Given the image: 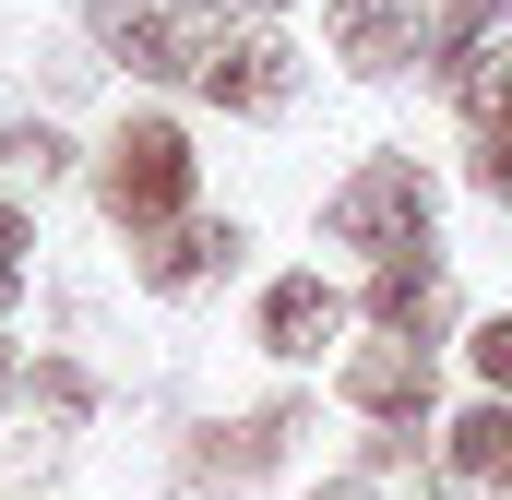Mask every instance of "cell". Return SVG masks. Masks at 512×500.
<instances>
[{
  "instance_id": "44dd1931",
  "label": "cell",
  "mask_w": 512,
  "mask_h": 500,
  "mask_svg": "<svg viewBox=\"0 0 512 500\" xmlns=\"http://www.w3.org/2000/svg\"><path fill=\"white\" fill-rule=\"evenodd\" d=\"M0 381H12V358H0Z\"/></svg>"
},
{
  "instance_id": "9a60e30c",
  "label": "cell",
  "mask_w": 512,
  "mask_h": 500,
  "mask_svg": "<svg viewBox=\"0 0 512 500\" xmlns=\"http://www.w3.org/2000/svg\"><path fill=\"white\" fill-rule=\"evenodd\" d=\"M36 405H48V417H60V429H72V417H84V405H96V381L72 370V358H48V370H36Z\"/></svg>"
},
{
  "instance_id": "7402d4cb",
  "label": "cell",
  "mask_w": 512,
  "mask_h": 500,
  "mask_svg": "<svg viewBox=\"0 0 512 500\" xmlns=\"http://www.w3.org/2000/svg\"><path fill=\"white\" fill-rule=\"evenodd\" d=\"M501 500H512V477H501Z\"/></svg>"
},
{
  "instance_id": "277c9868",
  "label": "cell",
  "mask_w": 512,
  "mask_h": 500,
  "mask_svg": "<svg viewBox=\"0 0 512 500\" xmlns=\"http://www.w3.org/2000/svg\"><path fill=\"white\" fill-rule=\"evenodd\" d=\"M286 441H298V405H251L239 429H203V441H191V489H239V477H262Z\"/></svg>"
},
{
  "instance_id": "8fae6325",
  "label": "cell",
  "mask_w": 512,
  "mask_h": 500,
  "mask_svg": "<svg viewBox=\"0 0 512 500\" xmlns=\"http://www.w3.org/2000/svg\"><path fill=\"white\" fill-rule=\"evenodd\" d=\"M453 465H465V477H489V489L512 477V393H489V405H465V417H453Z\"/></svg>"
},
{
  "instance_id": "3957f363",
  "label": "cell",
  "mask_w": 512,
  "mask_h": 500,
  "mask_svg": "<svg viewBox=\"0 0 512 500\" xmlns=\"http://www.w3.org/2000/svg\"><path fill=\"white\" fill-rule=\"evenodd\" d=\"M334 239H346V250H382V262L429 250V179H417V155H370V167L334 191Z\"/></svg>"
},
{
  "instance_id": "52a82bcc",
  "label": "cell",
  "mask_w": 512,
  "mask_h": 500,
  "mask_svg": "<svg viewBox=\"0 0 512 500\" xmlns=\"http://www.w3.org/2000/svg\"><path fill=\"white\" fill-rule=\"evenodd\" d=\"M334 322H346V298H334L322 274H286V286L262 298V346H274V358H322Z\"/></svg>"
},
{
  "instance_id": "4fadbf2b",
  "label": "cell",
  "mask_w": 512,
  "mask_h": 500,
  "mask_svg": "<svg viewBox=\"0 0 512 500\" xmlns=\"http://www.w3.org/2000/svg\"><path fill=\"white\" fill-rule=\"evenodd\" d=\"M489 36H501V0H441V36H429V48H441V72L465 84V60H477Z\"/></svg>"
},
{
  "instance_id": "7c38bea8",
  "label": "cell",
  "mask_w": 512,
  "mask_h": 500,
  "mask_svg": "<svg viewBox=\"0 0 512 500\" xmlns=\"http://www.w3.org/2000/svg\"><path fill=\"white\" fill-rule=\"evenodd\" d=\"M453 108H465L477 131H512V48H477V60H465V84H453Z\"/></svg>"
},
{
  "instance_id": "5b68a950",
  "label": "cell",
  "mask_w": 512,
  "mask_h": 500,
  "mask_svg": "<svg viewBox=\"0 0 512 500\" xmlns=\"http://www.w3.org/2000/svg\"><path fill=\"white\" fill-rule=\"evenodd\" d=\"M346 393H358L370 417H393V429H405V417H429V346H417V334L358 346V358H346Z\"/></svg>"
},
{
  "instance_id": "2e32d148",
  "label": "cell",
  "mask_w": 512,
  "mask_h": 500,
  "mask_svg": "<svg viewBox=\"0 0 512 500\" xmlns=\"http://www.w3.org/2000/svg\"><path fill=\"white\" fill-rule=\"evenodd\" d=\"M477 381L512 393V310H501V322H477Z\"/></svg>"
},
{
  "instance_id": "30bf717a",
  "label": "cell",
  "mask_w": 512,
  "mask_h": 500,
  "mask_svg": "<svg viewBox=\"0 0 512 500\" xmlns=\"http://www.w3.org/2000/svg\"><path fill=\"white\" fill-rule=\"evenodd\" d=\"M370 310H382V334H441V274H429V250L417 262H382V286H370Z\"/></svg>"
},
{
  "instance_id": "ac0fdd59",
  "label": "cell",
  "mask_w": 512,
  "mask_h": 500,
  "mask_svg": "<svg viewBox=\"0 0 512 500\" xmlns=\"http://www.w3.org/2000/svg\"><path fill=\"white\" fill-rule=\"evenodd\" d=\"M477 191H489V203H512V131H489V155H477Z\"/></svg>"
},
{
  "instance_id": "ffe728a7",
  "label": "cell",
  "mask_w": 512,
  "mask_h": 500,
  "mask_svg": "<svg viewBox=\"0 0 512 500\" xmlns=\"http://www.w3.org/2000/svg\"><path fill=\"white\" fill-rule=\"evenodd\" d=\"M251 12H286V0H251Z\"/></svg>"
},
{
  "instance_id": "d6986e66",
  "label": "cell",
  "mask_w": 512,
  "mask_h": 500,
  "mask_svg": "<svg viewBox=\"0 0 512 500\" xmlns=\"http://www.w3.org/2000/svg\"><path fill=\"white\" fill-rule=\"evenodd\" d=\"M322 500H382V489H370V477H334V489H322Z\"/></svg>"
},
{
  "instance_id": "5bb4252c",
  "label": "cell",
  "mask_w": 512,
  "mask_h": 500,
  "mask_svg": "<svg viewBox=\"0 0 512 500\" xmlns=\"http://www.w3.org/2000/svg\"><path fill=\"white\" fill-rule=\"evenodd\" d=\"M0 167H12V179H60V167H72V143H60L48 120H12V131H0Z\"/></svg>"
},
{
  "instance_id": "6da1fadb",
  "label": "cell",
  "mask_w": 512,
  "mask_h": 500,
  "mask_svg": "<svg viewBox=\"0 0 512 500\" xmlns=\"http://www.w3.org/2000/svg\"><path fill=\"white\" fill-rule=\"evenodd\" d=\"M96 36L120 48L131 72H167V84H179V72L203 84V72L227 60V12H215V0H96Z\"/></svg>"
},
{
  "instance_id": "e0dca14e",
  "label": "cell",
  "mask_w": 512,
  "mask_h": 500,
  "mask_svg": "<svg viewBox=\"0 0 512 500\" xmlns=\"http://www.w3.org/2000/svg\"><path fill=\"white\" fill-rule=\"evenodd\" d=\"M12 298H24V215L0 203V310H12Z\"/></svg>"
},
{
  "instance_id": "ba28073f",
  "label": "cell",
  "mask_w": 512,
  "mask_h": 500,
  "mask_svg": "<svg viewBox=\"0 0 512 500\" xmlns=\"http://www.w3.org/2000/svg\"><path fill=\"white\" fill-rule=\"evenodd\" d=\"M417 48V0H334V60L346 72H393Z\"/></svg>"
},
{
  "instance_id": "8992f818",
  "label": "cell",
  "mask_w": 512,
  "mask_h": 500,
  "mask_svg": "<svg viewBox=\"0 0 512 500\" xmlns=\"http://www.w3.org/2000/svg\"><path fill=\"white\" fill-rule=\"evenodd\" d=\"M286 84H298V48L286 36H227V60L203 72L215 108H286Z\"/></svg>"
},
{
  "instance_id": "9c48e42d",
  "label": "cell",
  "mask_w": 512,
  "mask_h": 500,
  "mask_svg": "<svg viewBox=\"0 0 512 500\" xmlns=\"http://www.w3.org/2000/svg\"><path fill=\"white\" fill-rule=\"evenodd\" d=\"M215 262H239V227H215V215H179V227H155V250H143V286H203Z\"/></svg>"
},
{
  "instance_id": "7a4b0ae2",
  "label": "cell",
  "mask_w": 512,
  "mask_h": 500,
  "mask_svg": "<svg viewBox=\"0 0 512 500\" xmlns=\"http://www.w3.org/2000/svg\"><path fill=\"white\" fill-rule=\"evenodd\" d=\"M179 203H191L179 120H120V143H108V215H120L131 239H155V227H179Z\"/></svg>"
}]
</instances>
